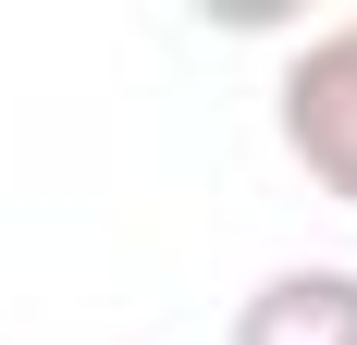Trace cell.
<instances>
[{
  "mask_svg": "<svg viewBox=\"0 0 357 345\" xmlns=\"http://www.w3.org/2000/svg\"><path fill=\"white\" fill-rule=\"evenodd\" d=\"M234 345H357V272H271L234 309Z\"/></svg>",
  "mask_w": 357,
  "mask_h": 345,
  "instance_id": "2",
  "label": "cell"
},
{
  "mask_svg": "<svg viewBox=\"0 0 357 345\" xmlns=\"http://www.w3.org/2000/svg\"><path fill=\"white\" fill-rule=\"evenodd\" d=\"M284 148H296V172H308L321 198L357 210V25L308 37L284 62Z\"/></svg>",
  "mask_w": 357,
  "mask_h": 345,
  "instance_id": "1",
  "label": "cell"
}]
</instances>
